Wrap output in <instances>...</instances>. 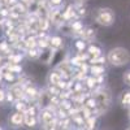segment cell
Here are the masks:
<instances>
[{
	"mask_svg": "<svg viewBox=\"0 0 130 130\" xmlns=\"http://www.w3.org/2000/svg\"><path fill=\"white\" fill-rule=\"evenodd\" d=\"M108 60L111 64L120 67V65H125L130 61V53L125 48H113L108 53Z\"/></svg>",
	"mask_w": 130,
	"mask_h": 130,
	"instance_id": "1",
	"label": "cell"
},
{
	"mask_svg": "<svg viewBox=\"0 0 130 130\" xmlns=\"http://www.w3.org/2000/svg\"><path fill=\"white\" fill-rule=\"evenodd\" d=\"M95 20L98 24L104 25V26H109L113 21H115V13L111 9H98L95 13Z\"/></svg>",
	"mask_w": 130,
	"mask_h": 130,
	"instance_id": "2",
	"label": "cell"
},
{
	"mask_svg": "<svg viewBox=\"0 0 130 130\" xmlns=\"http://www.w3.org/2000/svg\"><path fill=\"white\" fill-rule=\"evenodd\" d=\"M42 121H43V124H44V125L52 124V121H53V115H52L51 112H48V111H44V112H43V115H42Z\"/></svg>",
	"mask_w": 130,
	"mask_h": 130,
	"instance_id": "3",
	"label": "cell"
},
{
	"mask_svg": "<svg viewBox=\"0 0 130 130\" xmlns=\"http://www.w3.org/2000/svg\"><path fill=\"white\" fill-rule=\"evenodd\" d=\"M10 122L13 125H21L24 122V116L21 113H14L12 117H10Z\"/></svg>",
	"mask_w": 130,
	"mask_h": 130,
	"instance_id": "4",
	"label": "cell"
},
{
	"mask_svg": "<svg viewBox=\"0 0 130 130\" xmlns=\"http://www.w3.org/2000/svg\"><path fill=\"white\" fill-rule=\"evenodd\" d=\"M24 122H25V124H26L29 127H34V126H35V118H34V116L26 115V117H25Z\"/></svg>",
	"mask_w": 130,
	"mask_h": 130,
	"instance_id": "5",
	"label": "cell"
},
{
	"mask_svg": "<svg viewBox=\"0 0 130 130\" xmlns=\"http://www.w3.org/2000/svg\"><path fill=\"white\" fill-rule=\"evenodd\" d=\"M122 104L124 105H130V92H124V95H122Z\"/></svg>",
	"mask_w": 130,
	"mask_h": 130,
	"instance_id": "6",
	"label": "cell"
},
{
	"mask_svg": "<svg viewBox=\"0 0 130 130\" xmlns=\"http://www.w3.org/2000/svg\"><path fill=\"white\" fill-rule=\"evenodd\" d=\"M124 81H125V83H127V85L130 86V70L125 73V75H124Z\"/></svg>",
	"mask_w": 130,
	"mask_h": 130,
	"instance_id": "7",
	"label": "cell"
},
{
	"mask_svg": "<svg viewBox=\"0 0 130 130\" xmlns=\"http://www.w3.org/2000/svg\"><path fill=\"white\" fill-rule=\"evenodd\" d=\"M52 44L56 46V47L60 46V44H61V39H60V38H53V39H52Z\"/></svg>",
	"mask_w": 130,
	"mask_h": 130,
	"instance_id": "8",
	"label": "cell"
},
{
	"mask_svg": "<svg viewBox=\"0 0 130 130\" xmlns=\"http://www.w3.org/2000/svg\"><path fill=\"white\" fill-rule=\"evenodd\" d=\"M90 52L91 53H95V55H98L100 51H99V48H96V47H90Z\"/></svg>",
	"mask_w": 130,
	"mask_h": 130,
	"instance_id": "9",
	"label": "cell"
},
{
	"mask_svg": "<svg viewBox=\"0 0 130 130\" xmlns=\"http://www.w3.org/2000/svg\"><path fill=\"white\" fill-rule=\"evenodd\" d=\"M92 72L95 74H100V73H103V68H92Z\"/></svg>",
	"mask_w": 130,
	"mask_h": 130,
	"instance_id": "10",
	"label": "cell"
},
{
	"mask_svg": "<svg viewBox=\"0 0 130 130\" xmlns=\"http://www.w3.org/2000/svg\"><path fill=\"white\" fill-rule=\"evenodd\" d=\"M60 3H61V0H51V4H56V5H57V4H60Z\"/></svg>",
	"mask_w": 130,
	"mask_h": 130,
	"instance_id": "11",
	"label": "cell"
},
{
	"mask_svg": "<svg viewBox=\"0 0 130 130\" xmlns=\"http://www.w3.org/2000/svg\"><path fill=\"white\" fill-rule=\"evenodd\" d=\"M2 100H4V92L0 90V102H2Z\"/></svg>",
	"mask_w": 130,
	"mask_h": 130,
	"instance_id": "12",
	"label": "cell"
},
{
	"mask_svg": "<svg viewBox=\"0 0 130 130\" xmlns=\"http://www.w3.org/2000/svg\"><path fill=\"white\" fill-rule=\"evenodd\" d=\"M77 47L78 48H83L85 47V43H83V44H82V43H77Z\"/></svg>",
	"mask_w": 130,
	"mask_h": 130,
	"instance_id": "13",
	"label": "cell"
},
{
	"mask_svg": "<svg viewBox=\"0 0 130 130\" xmlns=\"http://www.w3.org/2000/svg\"><path fill=\"white\" fill-rule=\"evenodd\" d=\"M79 2H85V0H79Z\"/></svg>",
	"mask_w": 130,
	"mask_h": 130,
	"instance_id": "14",
	"label": "cell"
},
{
	"mask_svg": "<svg viewBox=\"0 0 130 130\" xmlns=\"http://www.w3.org/2000/svg\"><path fill=\"white\" fill-rule=\"evenodd\" d=\"M127 130H130V129H127Z\"/></svg>",
	"mask_w": 130,
	"mask_h": 130,
	"instance_id": "15",
	"label": "cell"
}]
</instances>
